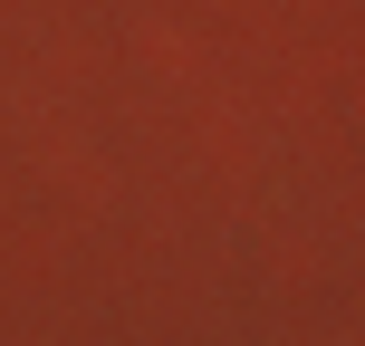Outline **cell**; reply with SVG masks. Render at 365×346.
Listing matches in <instances>:
<instances>
[]
</instances>
